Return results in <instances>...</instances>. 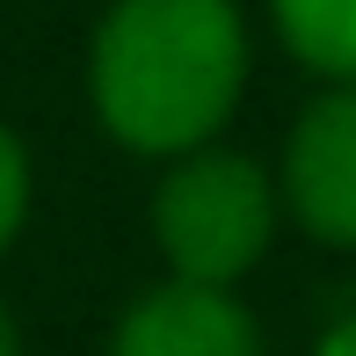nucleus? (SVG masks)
Instances as JSON below:
<instances>
[{
    "instance_id": "f257e3e1",
    "label": "nucleus",
    "mask_w": 356,
    "mask_h": 356,
    "mask_svg": "<svg viewBox=\"0 0 356 356\" xmlns=\"http://www.w3.org/2000/svg\"><path fill=\"white\" fill-rule=\"evenodd\" d=\"M88 88L131 153H189L248 88V22L233 0H117L95 29Z\"/></svg>"
},
{
    "instance_id": "f03ea898",
    "label": "nucleus",
    "mask_w": 356,
    "mask_h": 356,
    "mask_svg": "<svg viewBox=\"0 0 356 356\" xmlns=\"http://www.w3.org/2000/svg\"><path fill=\"white\" fill-rule=\"evenodd\" d=\"M269 225H277V197L269 175L240 153H175L168 182L153 197V233L160 254L175 262V277L189 284H233L262 262Z\"/></svg>"
},
{
    "instance_id": "7ed1b4c3",
    "label": "nucleus",
    "mask_w": 356,
    "mask_h": 356,
    "mask_svg": "<svg viewBox=\"0 0 356 356\" xmlns=\"http://www.w3.org/2000/svg\"><path fill=\"white\" fill-rule=\"evenodd\" d=\"M284 197L305 233L356 248V80H334L284 145Z\"/></svg>"
},
{
    "instance_id": "20e7f679",
    "label": "nucleus",
    "mask_w": 356,
    "mask_h": 356,
    "mask_svg": "<svg viewBox=\"0 0 356 356\" xmlns=\"http://www.w3.org/2000/svg\"><path fill=\"white\" fill-rule=\"evenodd\" d=\"M109 356H262L254 320L225 298V284H160L124 313Z\"/></svg>"
},
{
    "instance_id": "39448f33",
    "label": "nucleus",
    "mask_w": 356,
    "mask_h": 356,
    "mask_svg": "<svg viewBox=\"0 0 356 356\" xmlns=\"http://www.w3.org/2000/svg\"><path fill=\"white\" fill-rule=\"evenodd\" d=\"M277 37L298 66L327 73V80H356V0H269Z\"/></svg>"
},
{
    "instance_id": "423d86ee",
    "label": "nucleus",
    "mask_w": 356,
    "mask_h": 356,
    "mask_svg": "<svg viewBox=\"0 0 356 356\" xmlns=\"http://www.w3.org/2000/svg\"><path fill=\"white\" fill-rule=\"evenodd\" d=\"M22 211H29V160H22V145H15V131L0 124V254L22 233Z\"/></svg>"
},
{
    "instance_id": "0eeeda50",
    "label": "nucleus",
    "mask_w": 356,
    "mask_h": 356,
    "mask_svg": "<svg viewBox=\"0 0 356 356\" xmlns=\"http://www.w3.org/2000/svg\"><path fill=\"white\" fill-rule=\"evenodd\" d=\"M313 356H356V320H342V327L327 334V342H320Z\"/></svg>"
},
{
    "instance_id": "6e6552de",
    "label": "nucleus",
    "mask_w": 356,
    "mask_h": 356,
    "mask_svg": "<svg viewBox=\"0 0 356 356\" xmlns=\"http://www.w3.org/2000/svg\"><path fill=\"white\" fill-rule=\"evenodd\" d=\"M0 356H22V342H15V320H8V305H0Z\"/></svg>"
}]
</instances>
